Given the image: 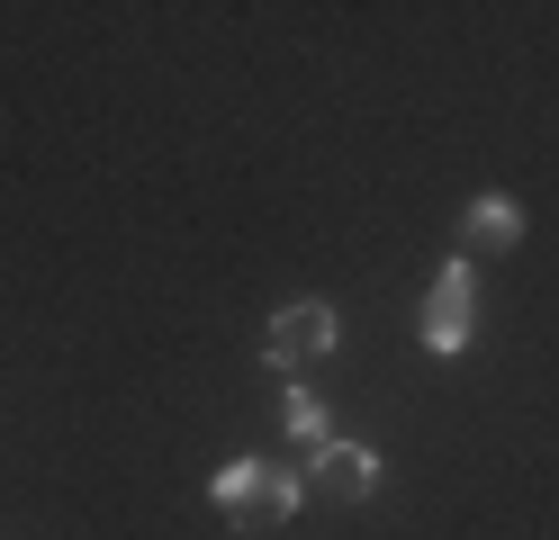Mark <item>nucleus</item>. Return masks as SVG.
I'll return each mask as SVG.
<instances>
[{
    "mask_svg": "<svg viewBox=\"0 0 559 540\" xmlns=\"http://www.w3.org/2000/svg\"><path fill=\"white\" fill-rule=\"evenodd\" d=\"M334 343H343V315L325 298H289L271 315V334H262V370L298 379V370H317V360H334Z\"/></svg>",
    "mask_w": 559,
    "mask_h": 540,
    "instance_id": "obj_1",
    "label": "nucleus"
},
{
    "mask_svg": "<svg viewBox=\"0 0 559 540\" xmlns=\"http://www.w3.org/2000/svg\"><path fill=\"white\" fill-rule=\"evenodd\" d=\"M415 334H425V351H433V360H461V351H469V334H478V271H469V252L433 271Z\"/></svg>",
    "mask_w": 559,
    "mask_h": 540,
    "instance_id": "obj_2",
    "label": "nucleus"
},
{
    "mask_svg": "<svg viewBox=\"0 0 559 540\" xmlns=\"http://www.w3.org/2000/svg\"><path fill=\"white\" fill-rule=\"evenodd\" d=\"M207 504L235 523V514H271V523H289L298 504H307V478H280V468L262 459H226L217 478H207Z\"/></svg>",
    "mask_w": 559,
    "mask_h": 540,
    "instance_id": "obj_3",
    "label": "nucleus"
},
{
    "mask_svg": "<svg viewBox=\"0 0 559 540\" xmlns=\"http://www.w3.org/2000/svg\"><path fill=\"white\" fill-rule=\"evenodd\" d=\"M307 495L370 504V495H379V451H370V442H325L317 459H307Z\"/></svg>",
    "mask_w": 559,
    "mask_h": 540,
    "instance_id": "obj_4",
    "label": "nucleus"
},
{
    "mask_svg": "<svg viewBox=\"0 0 559 540\" xmlns=\"http://www.w3.org/2000/svg\"><path fill=\"white\" fill-rule=\"evenodd\" d=\"M461 243H469V252H514V243H523V207L497 199V190L469 199V207H461Z\"/></svg>",
    "mask_w": 559,
    "mask_h": 540,
    "instance_id": "obj_5",
    "label": "nucleus"
},
{
    "mask_svg": "<svg viewBox=\"0 0 559 540\" xmlns=\"http://www.w3.org/2000/svg\"><path fill=\"white\" fill-rule=\"evenodd\" d=\"M289 432H298L307 451H325V442H334V423H325V406H317L307 387H289Z\"/></svg>",
    "mask_w": 559,
    "mask_h": 540,
    "instance_id": "obj_6",
    "label": "nucleus"
}]
</instances>
